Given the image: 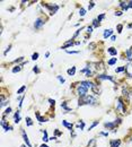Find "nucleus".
<instances>
[{
    "label": "nucleus",
    "mask_w": 132,
    "mask_h": 147,
    "mask_svg": "<svg viewBox=\"0 0 132 147\" xmlns=\"http://www.w3.org/2000/svg\"><path fill=\"white\" fill-rule=\"evenodd\" d=\"M84 104H88V105H96L97 104V100L95 96L93 95H86L84 97H80L78 101V105L81 107Z\"/></svg>",
    "instance_id": "nucleus-1"
},
{
    "label": "nucleus",
    "mask_w": 132,
    "mask_h": 147,
    "mask_svg": "<svg viewBox=\"0 0 132 147\" xmlns=\"http://www.w3.org/2000/svg\"><path fill=\"white\" fill-rule=\"evenodd\" d=\"M115 108H116V110L120 111V112H122L123 114H125V113H126V108H125V105H124V102H123L122 97H119V99H118V103H116Z\"/></svg>",
    "instance_id": "nucleus-2"
},
{
    "label": "nucleus",
    "mask_w": 132,
    "mask_h": 147,
    "mask_svg": "<svg viewBox=\"0 0 132 147\" xmlns=\"http://www.w3.org/2000/svg\"><path fill=\"white\" fill-rule=\"evenodd\" d=\"M121 121H122V120L120 119V118H118L116 120H114L113 122H105V123H104V127H105V128H107V129H111V130L114 131L115 127L118 126V124L121 123Z\"/></svg>",
    "instance_id": "nucleus-3"
},
{
    "label": "nucleus",
    "mask_w": 132,
    "mask_h": 147,
    "mask_svg": "<svg viewBox=\"0 0 132 147\" xmlns=\"http://www.w3.org/2000/svg\"><path fill=\"white\" fill-rule=\"evenodd\" d=\"M87 92H88V88H86L85 86H82V85H80V84L78 85V87H77V89H76V93L79 95V97H84V96H86V95H88Z\"/></svg>",
    "instance_id": "nucleus-4"
},
{
    "label": "nucleus",
    "mask_w": 132,
    "mask_h": 147,
    "mask_svg": "<svg viewBox=\"0 0 132 147\" xmlns=\"http://www.w3.org/2000/svg\"><path fill=\"white\" fill-rule=\"evenodd\" d=\"M42 5L45 7V8H47L49 10H50V15H54L59 9L58 5H47V3H42Z\"/></svg>",
    "instance_id": "nucleus-5"
},
{
    "label": "nucleus",
    "mask_w": 132,
    "mask_h": 147,
    "mask_svg": "<svg viewBox=\"0 0 132 147\" xmlns=\"http://www.w3.org/2000/svg\"><path fill=\"white\" fill-rule=\"evenodd\" d=\"M44 24H45V21L43 19V18H37V19L35 21V23H34V28L40 29V28L43 27Z\"/></svg>",
    "instance_id": "nucleus-6"
},
{
    "label": "nucleus",
    "mask_w": 132,
    "mask_h": 147,
    "mask_svg": "<svg viewBox=\"0 0 132 147\" xmlns=\"http://www.w3.org/2000/svg\"><path fill=\"white\" fill-rule=\"evenodd\" d=\"M97 79L98 80H105V79H107V80H111L114 83V78H113L112 76H110V75H103V74H101L97 76Z\"/></svg>",
    "instance_id": "nucleus-7"
},
{
    "label": "nucleus",
    "mask_w": 132,
    "mask_h": 147,
    "mask_svg": "<svg viewBox=\"0 0 132 147\" xmlns=\"http://www.w3.org/2000/svg\"><path fill=\"white\" fill-rule=\"evenodd\" d=\"M22 136H23V139H24V141L26 143V146H27V147H32V144H31V141H29V139H28L27 134L25 133V130H22Z\"/></svg>",
    "instance_id": "nucleus-8"
},
{
    "label": "nucleus",
    "mask_w": 132,
    "mask_h": 147,
    "mask_svg": "<svg viewBox=\"0 0 132 147\" xmlns=\"http://www.w3.org/2000/svg\"><path fill=\"white\" fill-rule=\"evenodd\" d=\"M125 74L129 77H132V62L128 63V65L125 66Z\"/></svg>",
    "instance_id": "nucleus-9"
},
{
    "label": "nucleus",
    "mask_w": 132,
    "mask_h": 147,
    "mask_svg": "<svg viewBox=\"0 0 132 147\" xmlns=\"http://www.w3.org/2000/svg\"><path fill=\"white\" fill-rule=\"evenodd\" d=\"M72 45H76V42H73L72 40H69V41H67V42L62 45L61 49H63V50H65V49H68V48L72 47Z\"/></svg>",
    "instance_id": "nucleus-10"
},
{
    "label": "nucleus",
    "mask_w": 132,
    "mask_h": 147,
    "mask_svg": "<svg viewBox=\"0 0 132 147\" xmlns=\"http://www.w3.org/2000/svg\"><path fill=\"white\" fill-rule=\"evenodd\" d=\"M1 127H2L6 131H10V130H13V127L9 126V124L5 121V119H2V121H1Z\"/></svg>",
    "instance_id": "nucleus-11"
},
{
    "label": "nucleus",
    "mask_w": 132,
    "mask_h": 147,
    "mask_svg": "<svg viewBox=\"0 0 132 147\" xmlns=\"http://www.w3.org/2000/svg\"><path fill=\"white\" fill-rule=\"evenodd\" d=\"M80 85H82V86H85L86 88H90V89H92V87H93V85H94V83H92V82H89V80H82V82H80Z\"/></svg>",
    "instance_id": "nucleus-12"
},
{
    "label": "nucleus",
    "mask_w": 132,
    "mask_h": 147,
    "mask_svg": "<svg viewBox=\"0 0 132 147\" xmlns=\"http://www.w3.org/2000/svg\"><path fill=\"white\" fill-rule=\"evenodd\" d=\"M130 94H131V92H129V89L124 86V87L122 88V95H123V97H125L126 100H129L130 99Z\"/></svg>",
    "instance_id": "nucleus-13"
},
{
    "label": "nucleus",
    "mask_w": 132,
    "mask_h": 147,
    "mask_svg": "<svg viewBox=\"0 0 132 147\" xmlns=\"http://www.w3.org/2000/svg\"><path fill=\"white\" fill-rule=\"evenodd\" d=\"M120 145H121V140L120 139H113V140L110 141L111 147H120Z\"/></svg>",
    "instance_id": "nucleus-14"
},
{
    "label": "nucleus",
    "mask_w": 132,
    "mask_h": 147,
    "mask_svg": "<svg viewBox=\"0 0 132 147\" xmlns=\"http://www.w3.org/2000/svg\"><path fill=\"white\" fill-rule=\"evenodd\" d=\"M92 90H93V93H94V94H96V95H99V94H101V87H99L98 85H96V84H94V85H93Z\"/></svg>",
    "instance_id": "nucleus-15"
},
{
    "label": "nucleus",
    "mask_w": 132,
    "mask_h": 147,
    "mask_svg": "<svg viewBox=\"0 0 132 147\" xmlns=\"http://www.w3.org/2000/svg\"><path fill=\"white\" fill-rule=\"evenodd\" d=\"M95 70L96 71H103L104 70V65H103V62H96L95 63Z\"/></svg>",
    "instance_id": "nucleus-16"
},
{
    "label": "nucleus",
    "mask_w": 132,
    "mask_h": 147,
    "mask_svg": "<svg viewBox=\"0 0 132 147\" xmlns=\"http://www.w3.org/2000/svg\"><path fill=\"white\" fill-rule=\"evenodd\" d=\"M62 124H63V126H65L66 128H68V129H69L70 131H72V128H73V124H72V123L68 122L67 120H63V121H62Z\"/></svg>",
    "instance_id": "nucleus-17"
},
{
    "label": "nucleus",
    "mask_w": 132,
    "mask_h": 147,
    "mask_svg": "<svg viewBox=\"0 0 132 147\" xmlns=\"http://www.w3.org/2000/svg\"><path fill=\"white\" fill-rule=\"evenodd\" d=\"M24 65H25V62H23L22 65H17L16 67H14V68H13V73H14V74L19 73V71L23 69V66H24Z\"/></svg>",
    "instance_id": "nucleus-18"
},
{
    "label": "nucleus",
    "mask_w": 132,
    "mask_h": 147,
    "mask_svg": "<svg viewBox=\"0 0 132 147\" xmlns=\"http://www.w3.org/2000/svg\"><path fill=\"white\" fill-rule=\"evenodd\" d=\"M112 33H113V29H112V28H110V29H105V31H104V34H103L104 39H107V37L112 36Z\"/></svg>",
    "instance_id": "nucleus-19"
},
{
    "label": "nucleus",
    "mask_w": 132,
    "mask_h": 147,
    "mask_svg": "<svg viewBox=\"0 0 132 147\" xmlns=\"http://www.w3.org/2000/svg\"><path fill=\"white\" fill-rule=\"evenodd\" d=\"M14 120H15V123H18L20 121V112L19 111H17L16 113H15V115H14Z\"/></svg>",
    "instance_id": "nucleus-20"
},
{
    "label": "nucleus",
    "mask_w": 132,
    "mask_h": 147,
    "mask_svg": "<svg viewBox=\"0 0 132 147\" xmlns=\"http://www.w3.org/2000/svg\"><path fill=\"white\" fill-rule=\"evenodd\" d=\"M107 51H108V53H110L112 57H115L116 54H118V51H116V49H115V48H113V47H111Z\"/></svg>",
    "instance_id": "nucleus-21"
},
{
    "label": "nucleus",
    "mask_w": 132,
    "mask_h": 147,
    "mask_svg": "<svg viewBox=\"0 0 132 147\" xmlns=\"http://www.w3.org/2000/svg\"><path fill=\"white\" fill-rule=\"evenodd\" d=\"M119 6L122 8V10H128L129 9V6H128V2H124V1H120Z\"/></svg>",
    "instance_id": "nucleus-22"
},
{
    "label": "nucleus",
    "mask_w": 132,
    "mask_h": 147,
    "mask_svg": "<svg viewBox=\"0 0 132 147\" xmlns=\"http://www.w3.org/2000/svg\"><path fill=\"white\" fill-rule=\"evenodd\" d=\"M67 73H68V75H69V76H75V74H76V67H71L70 69H68L67 70Z\"/></svg>",
    "instance_id": "nucleus-23"
},
{
    "label": "nucleus",
    "mask_w": 132,
    "mask_h": 147,
    "mask_svg": "<svg viewBox=\"0 0 132 147\" xmlns=\"http://www.w3.org/2000/svg\"><path fill=\"white\" fill-rule=\"evenodd\" d=\"M126 59L129 60V61H132V48L126 50Z\"/></svg>",
    "instance_id": "nucleus-24"
},
{
    "label": "nucleus",
    "mask_w": 132,
    "mask_h": 147,
    "mask_svg": "<svg viewBox=\"0 0 132 147\" xmlns=\"http://www.w3.org/2000/svg\"><path fill=\"white\" fill-rule=\"evenodd\" d=\"M35 115H36L37 120H39V121H40L41 123H43V122H45V121H46V119H45V118H43V116H41L39 112H35Z\"/></svg>",
    "instance_id": "nucleus-25"
},
{
    "label": "nucleus",
    "mask_w": 132,
    "mask_h": 147,
    "mask_svg": "<svg viewBox=\"0 0 132 147\" xmlns=\"http://www.w3.org/2000/svg\"><path fill=\"white\" fill-rule=\"evenodd\" d=\"M42 131H43V138H42V140H43L44 143L49 141V140H50V138L47 137V131H46V130H42Z\"/></svg>",
    "instance_id": "nucleus-26"
},
{
    "label": "nucleus",
    "mask_w": 132,
    "mask_h": 147,
    "mask_svg": "<svg viewBox=\"0 0 132 147\" xmlns=\"http://www.w3.org/2000/svg\"><path fill=\"white\" fill-rule=\"evenodd\" d=\"M76 126H77V128H79L80 130H82V129L85 128V122L82 121V120H80V121H78V123L76 124Z\"/></svg>",
    "instance_id": "nucleus-27"
},
{
    "label": "nucleus",
    "mask_w": 132,
    "mask_h": 147,
    "mask_svg": "<svg viewBox=\"0 0 132 147\" xmlns=\"http://www.w3.org/2000/svg\"><path fill=\"white\" fill-rule=\"evenodd\" d=\"M95 145H96V139L93 138V139H90V141L88 143L87 147H95Z\"/></svg>",
    "instance_id": "nucleus-28"
},
{
    "label": "nucleus",
    "mask_w": 132,
    "mask_h": 147,
    "mask_svg": "<svg viewBox=\"0 0 132 147\" xmlns=\"http://www.w3.org/2000/svg\"><path fill=\"white\" fill-rule=\"evenodd\" d=\"M61 108L65 109L66 111H71V108H69V107L67 105V102H63V103H61Z\"/></svg>",
    "instance_id": "nucleus-29"
},
{
    "label": "nucleus",
    "mask_w": 132,
    "mask_h": 147,
    "mask_svg": "<svg viewBox=\"0 0 132 147\" xmlns=\"http://www.w3.org/2000/svg\"><path fill=\"white\" fill-rule=\"evenodd\" d=\"M7 103H8V101L5 99V95L1 94V107H5V105H7Z\"/></svg>",
    "instance_id": "nucleus-30"
},
{
    "label": "nucleus",
    "mask_w": 132,
    "mask_h": 147,
    "mask_svg": "<svg viewBox=\"0 0 132 147\" xmlns=\"http://www.w3.org/2000/svg\"><path fill=\"white\" fill-rule=\"evenodd\" d=\"M116 61H118V59H116V58H112V59H110V60H108V65H110V66H113V65H115V63H116Z\"/></svg>",
    "instance_id": "nucleus-31"
},
{
    "label": "nucleus",
    "mask_w": 132,
    "mask_h": 147,
    "mask_svg": "<svg viewBox=\"0 0 132 147\" xmlns=\"http://www.w3.org/2000/svg\"><path fill=\"white\" fill-rule=\"evenodd\" d=\"M26 124H27L28 127L33 126V121H32V119L29 118V116H26Z\"/></svg>",
    "instance_id": "nucleus-32"
},
{
    "label": "nucleus",
    "mask_w": 132,
    "mask_h": 147,
    "mask_svg": "<svg viewBox=\"0 0 132 147\" xmlns=\"http://www.w3.org/2000/svg\"><path fill=\"white\" fill-rule=\"evenodd\" d=\"M99 25H101V23L97 21V19H94V21H93V27L97 28V27H99Z\"/></svg>",
    "instance_id": "nucleus-33"
},
{
    "label": "nucleus",
    "mask_w": 132,
    "mask_h": 147,
    "mask_svg": "<svg viewBox=\"0 0 132 147\" xmlns=\"http://www.w3.org/2000/svg\"><path fill=\"white\" fill-rule=\"evenodd\" d=\"M122 71H125V66H122V67H119L115 69V73H122Z\"/></svg>",
    "instance_id": "nucleus-34"
},
{
    "label": "nucleus",
    "mask_w": 132,
    "mask_h": 147,
    "mask_svg": "<svg viewBox=\"0 0 132 147\" xmlns=\"http://www.w3.org/2000/svg\"><path fill=\"white\" fill-rule=\"evenodd\" d=\"M25 90H26V86L24 85V86H22V87L17 90V94H23V93L25 92Z\"/></svg>",
    "instance_id": "nucleus-35"
},
{
    "label": "nucleus",
    "mask_w": 132,
    "mask_h": 147,
    "mask_svg": "<svg viewBox=\"0 0 132 147\" xmlns=\"http://www.w3.org/2000/svg\"><path fill=\"white\" fill-rule=\"evenodd\" d=\"M10 112H11V108H7V109H6V111H5V114H3V116H2V119H5V116H6V115H8Z\"/></svg>",
    "instance_id": "nucleus-36"
},
{
    "label": "nucleus",
    "mask_w": 132,
    "mask_h": 147,
    "mask_svg": "<svg viewBox=\"0 0 132 147\" xmlns=\"http://www.w3.org/2000/svg\"><path fill=\"white\" fill-rule=\"evenodd\" d=\"M79 15H80V16H85V15H86V9L85 8H80V9H79Z\"/></svg>",
    "instance_id": "nucleus-37"
},
{
    "label": "nucleus",
    "mask_w": 132,
    "mask_h": 147,
    "mask_svg": "<svg viewBox=\"0 0 132 147\" xmlns=\"http://www.w3.org/2000/svg\"><path fill=\"white\" fill-rule=\"evenodd\" d=\"M104 18H105V14H101L99 16H97V18H96V19L98 21V22H102V21L104 19Z\"/></svg>",
    "instance_id": "nucleus-38"
},
{
    "label": "nucleus",
    "mask_w": 132,
    "mask_h": 147,
    "mask_svg": "<svg viewBox=\"0 0 132 147\" xmlns=\"http://www.w3.org/2000/svg\"><path fill=\"white\" fill-rule=\"evenodd\" d=\"M81 29H84V27H80V28H79L78 29V31L76 32V33H75V35H73V37H72V39H71V40H73V39H76V37L79 35V33H80V31H81Z\"/></svg>",
    "instance_id": "nucleus-39"
},
{
    "label": "nucleus",
    "mask_w": 132,
    "mask_h": 147,
    "mask_svg": "<svg viewBox=\"0 0 132 147\" xmlns=\"http://www.w3.org/2000/svg\"><path fill=\"white\" fill-rule=\"evenodd\" d=\"M116 28H118V33H122V29H123V25L122 24H119L116 26Z\"/></svg>",
    "instance_id": "nucleus-40"
},
{
    "label": "nucleus",
    "mask_w": 132,
    "mask_h": 147,
    "mask_svg": "<svg viewBox=\"0 0 132 147\" xmlns=\"http://www.w3.org/2000/svg\"><path fill=\"white\" fill-rule=\"evenodd\" d=\"M61 135H62V133L59 129H55L54 130V136H55V137H59V136H61Z\"/></svg>",
    "instance_id": "nucleus-41"
},
{
    "label": "nucleus",
    "mask_w": 132,
    "mask_h": 147,
    "mask_svg": "<svg viewBox=\"0 0 132 147\" xmlns=\"http://www.w3.org/2000/svg\"><path fill=\"white\" fill-rule=\"evenodd\" d=\"M39 53H37V52H35V53H33L32 54V60H37V59H39Z\"/></svg>",
    "instance_id": "nucleus-42"
},
{
    "label": "nucleus",
    "mask_w": 132,
    "mask_h": 147,
    "mask_svg": "<svg viewBox=\"0 0 132 147\" xmlns=\"http://www.w3.org/2000/svg\"><path fill=\"white\" fill-rule=\"evenodd\" d=\"M94 7H95V2H94V1H90L89 5H88V9L90 10V9H93Z\"/></svg>",
    "instance_id": "nucleus-43"
},
{
    "label": "nucleus",
    "mask_w": 132,
    "mask_h": 147,
    "mask_svg": "<svg viewBox=\"0 0 132 147\" xmlns=\"http://www.w3.org/2000/svg\"><path fill=\"white\" fill-rule=\"evenodd\" d=\"M20 61H24V57H20V58H18L16 60H14V63H17V62H20Z\"/></svg>",
    "instance_id": "nucleus-44"
},
{
    "label": "nucleus",
    "mask_w": 132,
    "mask_h": 147,
    "mask_svg": "<svg viewBox=\"0 0 132 147\" xmlns=\"http://www.w3.org/2000/svg\"><path fill=\"white\" fill-rule=\"evenodd\" d=\"M56 78H58V79H59V82H60V83H61V84H63V83H65V82H66V79H65V78H63V77H61V76H56Z\"/></svg>",
    "instance_id": "nucleus-45"
},
{
    "label": "nucleus",
    "mask_w": 132,
    "mask_h": 147,
    "mask_svg": "<svg viewBox=\"0 0 132 147\" xmlns=\"http://www.w3.org/2000/svg\"><path fill=\"white\" fill-rule=\"evenodd\" d=\"M33 71H34V73H35V74H40L39 66H35V67H34V68H33Z\"/></svg>",
    "instance_id": "nucleus-46"
},
{
    "label": "nucleus",
    "mask_w": 132,
    "mask_h": 147,
    "mask_svg": "<svg viewBox=\"0 0 132 147\" xmlns=\"http://www.w3.org/2000/svg\"><path fill=\"white\" fill-rule=\"evenodd\" d=\"M67 53L68 54H77V53H79V51H70V50H67Z\"/></svg>",
    "instance_id": "nucleus-47"
},
{
    "label": "nucleus",
    "mask_w": 132,
    "mask_h": 147,
    "mask_svg": "<svg viewBox=\"0 0 132 147\" xmlns=\"http://www.w3.org/2000/svg\"><path fill=\"white\" fill-rule=\"evenodd\" d=\"M89 49H90V50H94V49H95L96 48V43H90L89 44V47H88Z\"/></svg>",
    "instance_id": "nucleus-48"
},
{
    "label": "nucleus",
    "mask_w": 132,
    "mask_h": 147,
    "mask_svg": "<svg viewBox=\"0 0 132 147\" xmlns=\"http://www.w3.org/2000/svg\"><path fill=\"white\" fill-rule=\"evenodd\" d=\"M97 124H98V121H95V122H94V123L92 124V126H90V127H89V130H92V129H93V128H95V127L97 126Z\"/></svg>",
    "instance_id": "nucleus-49"
},
{
    "label": "nucleus",
    "mask_w": 132,
    "mask_h": 147,
    "mask_svg": "<svg viewBox=\"0 0 132 147\" xmlns=\"http://www.w3.org/2000/svg\"><path fill=\"white\" fill-rule=\"evenodd\" d=\"M93 26H88V27H87V33L88 34H92V32H93Z\"/></svg>",
    "instance_id": "nucleus-50"
},
{
    "label": "nucleus",
    "mask_w": 132,
    "mask_h": 147,
    "mask_svg": "<svg viewBox=\"0 0 132 147\" xmlns=\"http://www.w3.org/2000/svg\"><path fill=\"white\" fill-rule=\"evenodd\" d=\"M10 49H11V44H10V45H8V48H7V50L5 51V53H3V54H5V55H7V53H8V52L10 51Z\"/></svg>",
    "instance_id": "nucleus-51"
},
{
    "label": "nucleus",
    "mask_w": 132,
    "mask_h": 147,
    "mask_svg": "<svg viewBox=\"0 0 132 147\" xmlns=\"http://www.w3.org/2000/svg\"><path fill=\"white\" fill-rule=\"evenodd\" d=\"M49 102H50V104H51V105H53V107H54V104H55V101H54V100L49 99Z\"/></svg>",
    "instance_id": "nucleus-52"
},
{
    "label": "nucleus",
    "mask_w": 132,
    "mask_h": 147,
    "mask_svg": "<svg viewBox=\"0 0 132 147\" xmlns=\"http://www.w3.org/2000/svg\"><path fill=\"white\" fill-rule=\"evenodd\" d=\"M122 14H123L122 11H116V13H115V16H121Z\"/></svg>",
    "instance_id": "nucleus-53"
},
{
    "label": "nucleus",
    "mask_w": 132,
    "mask_h": 147,
    "mask_svg": "<svg viewBox=\"0 0 132 147\" xmlns=\"http://www.w3.org/2000/svg\"><path fill=\"white\" fill-rule=\"evenodd\" d=\"M99 135H102V136H105V137H107V136H108V133H101Z\"/></svg>",
    "instance_id": "nucleus-54"
},
{
    "label": "nucleus",
    "mask_w": 132,
    "mask_h": 147,
    "mask_svg": "<svg viewBox=\"0 0 132 147\" xmlns=\"http://www.w3.org/2000/svg\"><path fill=\"white\" fill-rule=\"evenodd\" d=\"M115 40H116V36L115 35H112L111 36V41H115Z\"/></svg>",
    "instance_id": "nucleus-55"
},
{
    "label": "nucleus",
    "mask_w": 132,
    "mask_h": 147,
    "mask_svg": "<svg viewBox=\"0 0 132 147\" xmlns=\"http://www.w3.org/2000/svg\"><path fill=\"white\" fill-rule=\"evenodd\" d=\"M128 6H129V8H132V1H129V2H128Z\"/></svg>",
    "instance_id": "nucleus-56"
},
{
    "label": "nucleus",
    "mask_w": 132,
    "mask_h": 147,
    "mask_svg": "<svg viewBox=\"0 0 132 147\" xmlns=\"http://www.w3.org/2000/svg\"><path fill=\"white\" fill-rule=\"evenodd\" d=\"M49 57H50V52H46L45 53V58H49Z\"/></svg>",
    "instance_id": "nucleus-57"
},
{
    "label": "nucleus",
    "mask_w": 132,
    "mask_h": 147,
    "mask_svg": "<svg viewBox=\"0 0 132 147\" xmlns=\"http://www.w3.org/2000/svg\"><path fill=\"white\" fill-rule=\"evenodd\" d=\"M55 139H56L55 136H53V137H50V140H55Z\"/></svg>",
    "instance_id": "nucleus-58"
},
{
    "label": "nucleus",
    "mask_w": 132,
    "mask_h": 147,
    "mask_svg": "<svg viewBox=\"0 0 132 147\" xmlns=\"http://www.w3.org/2000/svg\"><path fill=\"white\" fill-rule=\"evenodd\" d=\"M40 147H49V146H47V145H45V144H42V145H41Z\"/></svg>",
    "instance_id": "nucleus-59"
},
{
    "label": "nucleus",
    "mask_w": 132,
    "mask_h": 147,
    "mask_svg": "<svg viewBox=\"0 0 132 147\" xmlns=\"http://www.w3.org/2000/svg\"><path fill=\"white\" fill-rule=\"evenodd\" d=\"M128 27H129V28H132V24H129V25H128Z\"/></svg>",
    "instance_id": "nucleus-60"
},
{
    "label": "nucleus",
    "mask_w": 132,
    "mask_h": 147,
    "mask_svg": "<svg viewBox=\"0 0 132 147\" xmlns=\"http://www.w3.org/2000/svg\"><path fill=\"white\" fill-rule=\"evenodd\" d=\"M130 99H131V100H132V93H131V94H130Z\"/></svg>",
    "instance_id": "nucleus-61"
},
{
    "label": "nucleus",
    "mask_w": 132,
    "mask_h": 147,
    "mask_svg": "<svg viewBox=\"0 0 132 147\" xmlns=\"http://www.w3.org/2000/svg\"><path fill=\"white\" fill-rule=\"evenodd\" d=\"M22 147H26V145H22Z\"/></svg>",
    "instance_id": "nucleus-62"
},
{
    "label": "nucleus",
    "mask_w": 132,
    "mask_h": 147,
    "mask_svg": "<svg viewBox=\"0 0 132 147\" xmlns=\"http://www.w3.org/2000/svg\"><path fill=\"white\" fill-rule=\"evenodd\" d=\"M130 143H132V139H131V140H130Z\"/></svg>",
    "instance_id": "nucleus-63"
}]
</instances>
